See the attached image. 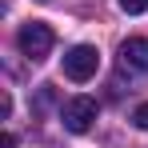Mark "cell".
Wrapping results in <instances>:
<instances>
[{"instance_id": "cell-1", "label": "cell", "mask_w": 148, "mask_h": 148, "mask_svg": "<svg viewBox=\"0 0 148 148\" xmlns=\"http://www.w3.org/2000/svg\"><path fill=\"white\" fill-rule=\"evenodd\" d=\"M96 68H100V52L92 48V44H76V48L64 52V76L76 80V84H80V80H92Z\"/></svg>"}, {"instance_id": "cell-2", "label": "cell", "mask_w": 148, "mask_h": 148, "mask_svg": "<svg viewBox=\"0 0 148 148\" xmlns=\"http://www.w3.org/2000/svg\"><path fill=\"white\" fill-rule=\"evenodd\" d=\"M16 44H20V52H24L28 60H44V56L52 52V44H56V36H52V28H48V24L32 20V24H24V28H20Z\"/></svg>"}, {"instance_id": "cell-3", "label": "cell", "mask_w": 148, "mask_h": 148, "mask_svg": "<svg viewBox=\"0 0 148 148\" xmlns=\"http://www.w3.org/2000/svg\"><path fill=\"white\" fill-rule=\"evenodd\" d=\"M96 112H100V108H96V100H92V96H72L64 108H60V120H64L68 132L80 136V132H88V128H92Z\"/></svg>"}, {"instance_id": "cell-4", "label": "cell", "mask_w": 148, "mask_h": 148, "mask_svg": "<svg viewBox=\"0 0 148 148\" xmlns=\"http://www.w3.org/2000/svg\"><path fill=\"white\" fill-rule=\"evenodd\" d=\"M120 64L132 72H148V36H128L120 44Z\"/></svg>"}, {"instance_id": "cell-5", "label": "cell", "mask_w": 148, "mask_h": 148, "mask_svg": "<svg viewBox=\"0 0 148 148\" xmlns=\"http://www.w3.org/2000/svg\"><path fill=\"white\" fill-rule=\"evenodd\" d=\"M120 8L128 16H140V12H148V0H120Z\"/></svg>"}, {"instance_id": "cell-6", "label": "cell", "mask_w": 148, "mask_h": 148, "mask_svg": "<svg viewBox=\"0 0 148 148\" xmlns=\"http://www.w3.org/2000/svg\"><path fill=\"white\" fill-rule=\"evenodd\" d=\"M132 124H136L140 132H148V104H140V108L132 112Z\"/></svg>"}, {"instance_id": "cell-7", "label": "cell", "mask_w": 148, "mask_h": 148, "mask_svg": "<svg viewBox=\"0 0 148 148\" xmlns=\"http://www.w3.org/2000/svg\"><path fill=\"white\" fill-rule=\"evenodd\" d=\"M8 112H12V96L4 92V96H0V116H8Z\"/></svg>"}, {"instance_id": "cell-8", "label": "cell", "mask_w": 148, "mask_h": 148, "mask_svg": "<svg viewBox=\"0 0 148 148\" xmlns=\"http://www.w3.org/2000/svg\"><path fill=\"white\" fill-rule=\"evenodd\" d=\"M0 148H16V136H12V132H4V136H0Z\"/></svg>"}]
</instances>
